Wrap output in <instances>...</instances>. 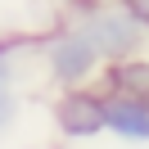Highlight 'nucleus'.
<instances>
[{
	"instance_id": "f257e3e1",
	"label": "nucleus",
	"mask_w": 149,
	"mask_h": 149,
	"mask_svg": "<svg viewBox=\"0 0 149 149\" xmlns=\"http://www.w3.org/2000/svg\"><path fill=\"white\" fill-rule=\"evenodd\" d=\"M68 23L100 50L104 63H118V59H131V54L149 50V32L122 9L118 0H72Z\"/></svg>"
},
{
	"instance_id": "f03ea898",
	"label": "nucleus",
	"mask_w": 149,
	"mask_h": 149,
	"mask_svg": "<svg viewBox=\"0 0 149 149\" xmlns=\"http://www.w3.org/2000/svg\"><path fill=\"white\" fill-rule=\"evenodd\" d=\"M36 63H41V77H45L50 91H77V86H95L104 72V59L72 23L45 32L36 41Z\"/></svg>"
},
{
	"instance_id": "7ed1b4c3",
	"label": "nucleus",
	"mask_w": 149,
	"mask_h": 149,
	"mask_svg": "<svg viewBox=\"0 0 149 149\" xmlns=\"http://www.w3.org/2000/svg\"><path fill=\"white\" fill-rule=\"evenodd\" d=\"M50 122L63 145H91L104 136V91L95 86H77V91H54L50 100Z\"/></svg>"
},
{
	"instance_id": "20e7f679",
	"label": "nucleus",
	"mask_w": 149,
	"mask_h": 149,
	"mask_svg": "<svg viewBox=\"0 0 149 149\" xmlns=\"http://www.w3.org/2000/svg\"><path fill=\"white\" fill-rule=\"evenodd\" d=\"M36 41L27 32H5L0 36V136H9L23 113V72L36 63Z\"/></svg>"
},
{
	"instance_id": "39448f33",
	"label": "nucleus",
	"mask_w": 149,
	"mask_h": 149,
	"mask_svg": "<svg viewBox=\"0 0 149 149\" xmlns=\"http://www.w3.org/2000/svg\"><path fill=\"white\" fill-rule=\"evenodd\" d=\"M104 136L122 140V145H149V104L136 95L104 91Z\"/></svg>"
},
{
	"instance_id": "423d86ee",
	"label": "nucleus",
	"mask_w": 149,
	"mask_h": 149,
	"mask_svg": "<svg viewBox=\"0 0 149 149\" xmlns=\"http://www.w3.org/2000/svg\"><path fill=\"white\" fill-rule=\"evenodd\" d=\"M100 86L113 95H136V100H149V50L145 54L118 59V63H104Z\"/></svg>"
},
{
	"instance_id": "0eeeda50",
	"label": "nucleus",
	"mask_w": 149,
	"mask_h": 149,
	"mask_svg": "<svg viewBox=\"0 0 149 149\" xmlns=\"http://www.w3.org/2000/svg\"><path fill=\"white\" fill-rule=\"evenodd\" d=\"M118 5H122V9H127V14H131V18H136V23H140V27H145V32H149V0H118Z\"/></svg>"
},
{
	"instance_id": "6e6552de",
	"label": "nucleus",
	"mask_w": 149,
	"mask_h": 149,
	"mask_svg": "<svg viewBox=\"0 0 149 149\" xmlns=\"http://www.w3.org/2000/svg\"><path fill=\"white\" fill-rule=\"evenodd\" d=\"M145 104H149V100H145Z\"/></svg>"
}]
</instances>
